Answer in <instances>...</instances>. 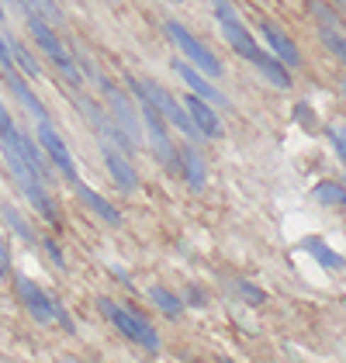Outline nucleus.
<instances>
[{
	"label": "nucleus",
	"mask_w": 346,
	"mask_h": 363,
	"mask_svg": "<svg viewBox=\"0 0 346 363\" xmlns=\"http://www.w3.org/2000/svg\"><path fill=\"white\" fill-rule=\"evenodd\" d=\"M101 94H104V104H108V114L115 118V125L128 135V142L139 149L145 135H143V118H139V108H135V97H132V94H121L115 84H108Z\"/></svg>",
	"instance_id": "obj_6"
},
{
	"label": "nucleus",
	"mask_w": 346,
	"mask_h": 363,
	"mask_svg": "<svg viewBox=\"0 0 346 363\" xmlns=\"http://www.w3.org/2000/svg\"><path fill=\"white\" fill-rule=\"evenodd\" d=\"M0 152H4V163H7V169H11L18 191L38 208V215H42L45 222L56 225L59 222L56 201H52V194H49V187H45V184L31 173L28 163H25V156H21V128L14 125L11 111L4 108V101H0Z\"/></svg>",
	"instance_id": "obj_1"
},
{
	"label": "nucleus",
	"mask_w": 346,
	"mask_h": 363,
	"mask_svg": "<svg viewBox=\"0 0 346 363\" xmlns=\"http://www.w3.org/2000/svg\"><path fill=\"white\" fill-rule=\"evenodd\" d=\"M14 287H18V298L25 301L31 318H35L38 325H49V322H52V298L28 277H14Z\"/></svg>",
	"instance_id": "obj_13"
},
{
	"label": "nucleus",
	"mask_w": 346,
	"mask_h": 363,
	"mask_svg": "<svg viewBox=\"0 0 346 363\" xmlns=\"http://www.w3.org/2000/svg\"><path fill=\"white\" fill-rule=\"evenodd\" d=\"M0 69H14V56H11V45H7L4 31H0Z\"/></svg>",
	"instance_id": "obj_32"
},
{
	"label": "nucleus",
	"mask_w": 346,
	"mask_h": 363,
	"mask_svg": "<svg viewBox=\"0 0 346 363\" xmlns=\"http://www.w3.org/2000/svg\"><path fill=\"white\" fill-rule=\"evenodd\" d=\"M163 31H167V38H170L173 45H177V49H180V52L187 56V62H191V66H198V69H204V77L218 80V77L225 73L222 59L215 56V52H211V49L204 45L201 38H198V35H191V31L184 28L180 21H173V18H170V21L163 25Z\"/></svg>",
	"instance_id": "obj_5"
},
{
	"label": "nucleus",
	"mask_w": 346,
	"mask_h": 363,
	"mask_svg": "<svg viewBox=\"0 0 346 363\" xmlns=\"http://www.w3.org/2000/svg\"><path fill=\"white\" fill-rule=\"evenodd\" d=\"M7 45H11V56H14V69H18L25 80H38V77L45 73V69H42V62L31 56L28 49H25V45L14 38V35H7Z\"/></svg>",
	"instance_id": "obj_20"
},
{
	"label": "nucleus",
	"mask_w": 346,
	"mask_h": 363,
	"mask_svg": "<svg viewBox=\"0 0 346 363\" xmlns=\"http://www.w3.org/2000/svg\"><path fill=\"white\" fill-rule=\"evenodd\" d=\"M101 152H104V167H108L118 191L121 194H135L139 191V169L132 167V156L121 152L118 145H108V142H101Z\"/></svg>",
	"instance_id": "obj_9"
},
{
	"label": "nucleus",
	"mask_w": 346,
	"mask_h": 363,
	"mask_svg": "<svg viewBox=\"0 0 346 363\" xmlns=\"http://www.w3.org/2000/svg\"><path fill=\"white\" fill-rule=\"evenodd\" d=\"M260 69V77H267L274 86H281V90H291V84H294V77H291V69L281 62L277 56H270V52H260L257 62H253Z\"/></svg>",
	"instance_id": "obj_19"
},
{
	"label": "nucleus",
	"mask_w": 346,
	"mask_h": 363,
	"mask_svg": "<svg viewBox=\"0 0 346 363\" xmlns=\"http://www.w3.org/2000/svg\"><path fill=\"white\" fill-rule=\"evenodd\" d=\"M145 294H149V301L160 308L167 318H180V315H184V308H187L177 294H173V291H167V287H149Z\"/></svg>",
	"instance_id": "obj_22"
},
{
	"label": "nucleus",
	"mask_w": 346,
	"mask_h": 363,
	"mask_svg": "<svg viewBox=\"0 0 346 363\" xmlns=\"http://www.w3.org/2000/svg\"><path fill=\"white\" fill-rule=\"evenodd\" d=\"M173 69L180 73V80L191 86V94H198V97H204L208 104H215V108H232V101L218 90V86L211 84V77H204L198 66H191L187 59H173Z\"/></svg>",
	"instance_id": "obj_10"
},
{
	"label": "nucleus",
	"mask_w": 346,
	"mask_h": 363,
	"mask_svg": "<svg viewBox=\"0 0 346 363\" xmlns=\"http://www.w3.org/2000/svg\"><path fill=\"white\" fill-rule=\"evenodd\" d=\"M7 274H11V250H7V242L0 235V277H7Z\"/></svg>",
	"instance_id": "obj_35"
},
{
	"label": "nucleus",
	"mask_w": 346,
	"mask_h": 363,
	"mask_svg": "<svg viewBox=\"0 0 346 363\" xmlns=\"http://www.w3.org/2000/svg\"><path fill=\"white\" fill-rule=\"evenodd\" d=\"M108 4H118V0H108Z\"/></svg>",
	"instance_id": "obj_39"
},
{
	"label": "nucleus",
	"mask_w": 346,
	"mask_h": 363,
	"mask_svg": "<svg viewBox=\"0 0 346 363\" xmlns=\"http://www.w3.org/2000/svg\"><path fill=\"white\" fill-rule=\"evenodd\" d=\"M318 38L325 42V49H329L333 56L343 59V66H346V35H343V28H318Z\"/></svg>",
	"instance_id": "obj_27"
},
{
	"label": "nucleus",
	"mask_w": 346,
	"mask_h": 363,
	"mask_svg": "<svg viewBox=\"0 0 346 363\" xmlns=\"http://www.w3.org/2000/svg\"><path fill=\"white\" fill-rule=\"evenodd\" d=\"M38 145H42V152L49 156V163L66 177V184H69V187H77V184H80L77 160H73L69 145H66V139L56 132V125H52V121H38Z\"/></svg>",
	"instance_id": "obj_7"
},
{
	"label": "nucleus",
	"mask_w": 346,
	"mask_h": 363,
	"mask_svg": "<svg viewBox=\"0 0 346 363\" xmlns=\"http://www.w3.org/2000/svg\"><path fill=\"white\" fill-rule=\"evenodd\" d=\"M343 7H346V0H343Z\"/></svg>",
	"instance_id": "obj_40"
},
{
	"label": "nucleus",
	"mask_w": 346,
	"mask_h": 363,
	"mask_svg": "<svg viewBox=\"0 0 346 363\" xmlns=\"http://www.w3.org/2000/svg\"><path fill=\"white\" fill-rule=\"evenodd\" d=\"M0 77H4V86H7V90H11L14 97H18V101H21V104H25L31 114H35V121H49V111H45V104H42V101L35 97V90H31L28 80H25V77H21L18 69H0Z\"/></svg>",
	"instance_id": "obj_15"
},
{
	"label": "nucleus",
	"mask_w": 346,
	"mask_h": 363,
	"mask_svg": "<svg viewBox=\"0 0 346 363\" xmlns=\"http://www.w3.org/2000/svg\"><path fill=\"white\" fill-rule=\"evenodd\" d=\"M177 4H180V0H177Z\"/></svg>",
	"instance_id": "obj_41"
},
{
	"label": "nucleus",
	"mask_w": 346,
	"mask_h": 363,
	"mask_svg": "<svg viewBox=\"0 0 346 363\" xmlns=\"http://www.w3.org/2000/svg\"><path fill=\"white\" fill-rule=\"evenodd\" d=\"M329 135H333V145H336V156L346 163V132H343V128H333Z\"/></svg>",
	"instance_id": "obj_34"
},
{
	"label": "nucleus",
	"mask_w": 346,
	"mask_h": 363,
	"mask_svg": "<svg viewBox=\"0 0 346 363\" xmlns=\"http://www.w3.org/2000/svg\"><path fill=\"white\" fill-rule=\"evenodd\" d=\"M318 204H325V208H346V184H336V180H322L316 184V191H312Z\"/></svg>",
	"instance_id": "obj_23"
},
{
	"label": "nucleus",
	"mask_w": 346,
	"mask_h": 363,
	"mask_svg": "<svg viewBox=\"0 0 346 363\" xmlns=\"http://www.w3.org/2000/svg\"><path fill=\"white\" fill-rule=\"evenodd\" d=\"M25 7H31L38 18H45L49 25H62L66 21V14H62V7H59L56 0H21Z\"/></svg>",
	"instance_id": "obj_26"
},
{
	"label": "nucleus",
	"mask_w": 346,
	"mask_h": 363,
	"mask_svg": "<svg viewBox=\"0 0 346 363\" xmlns=\"http://www.w3.org/2000/svg\"><path fill=\"white\" fill-rule=\"evenodd\" d=\"M184 305H191V308H204V305H208V298H204V291H201V287H187V298H184Z\"/></svg>",
	"instance_id": "obj_33"
},
{
	"label": "nucleus",
	"mask_w": 346,
	"mask_h": 363,
	"mask_svg": "<svg viewBox=\"0 0 346 363\" xmlns=\"http://www.w3.org/2000/svg\"><path fill=\"white\" fill-rule=\"evenodd\" d=\"M73 191H77V197H80V201L86 204V211H94V215H97V218H101L104 225H121V211H118L108 197H101L97 191H90L84 180H80Z\"/></svg>",
	"instance_id": "obj_17"
},
{
	"label": "nucleus",
	"mask_w": 346,
	"mask_h": 363,
	"mask_svg": "<svg viewBox=\"0 0 346 363\" xmlns=\"http://www.w3.org/2000/svg\"><path fill=\"white\" fill-rule=\"evenodd\" d=\"M301 250L312 252V256H316V263L318 267H325V270H346V256H340L336 250H329L318 235H308V239L301 242Z\"/></svg>",
	"instance_id": "obj_21"
},
{
	"label": "nucleus",
	"mask_w": 346,
	"mask_h": 363,
	"mask_svg": "<svg viewBox=\"0 0 346 363\" xmlns=\"http://www.w3.org/2000/svg\"><path fill=\"white\" fill-rule=\"evenodd\" d=\"M308 14H312V21H316L318 28H343V18L325 0H308Z\"/></svg>",
	"instance_id": "obj_24"
},
{
	"label": "nucleus",
	"mask_w": 346,
	"mask_h": 363,
	"mask_svg": "<svg viewBox=\"0 0 346 363\" xmlns=\"http://www.w3.org/2000/svg\"><path fill=\"white\" fill-rule=\"evenodd\" d=\"M177 173L187 180L191 191H204V184H208V163H204L201 149L194 142L177 149Z\"/></svg>",
	"instance_id": "obj_14"
},
{
	"label": "nucleus",
	"mask_w": 346,
	"mask_h": 363,
	"mask_svg": "<svg viewBox=\"0 0 346 363\" xmlns=\"http://www.w3.org/2000/svg\"><path fill=\"white\" fill-rule=\"evenodd\" d=\"M21 14H25V25H28V31H31V38L38 42V49L49 56V62L59 69V77L66 80V84L73 86H80V80H84V73H80V66H77V59H73V52L66 49V42L56 35V28L45 21V18H38L31 7H25L21 4Z\"/></svg>",
	"instance_id": "obj_2"
},
{
	"label": "nucleus",
	"mask_w": 346,
	"mask_h": 363,
	"mask_svg": "<svg viewBox=\"0 0 346 363\" xmlns=\"http://www.w3.org/2000/svg\"><path fill=\"white\" fill-rule=\"evenodd\" d=\"M77 108H80V114H84L86 121H90L94 135H97L101 142H108V145H118V149H121V152H128V156L135 152V145L128 142V135H125V132L118 128V125H115V118H111V114L104 111L101 104H94L90 97H84V94H77Z\"/></svg>",
	"instance_id": "obj_8"
},
{
	"label": "nucleus",
	"mask_w": 346,
	"mask_h": 363,
	"mask_svg": "<svg viewBox=\"0 0 346 363\" xmlns=\"http://www.w3.org/2000/svg\"><path fill=\"white\" fill-rule=\"evenodd\" d=\"M294 118L305 121V128H316V118H312V111H308V104H298V108H294Z\"/></svg>",
	"instance_id": "obj_36"
},
{
	"label": "nucleus",
	"mask_w": 346,
	"mask_h": 363,
	"mask_svg": "<svg viewBox=\"0 0 346 363\" xmlns=\"http://www.w3.org/2000/svg\"><path fill=\"white\" fill-rule=\"evenodd\" d=\"M62 363H80V360H73V357H66V360H62Z\"/></svg>",
	"instance_id": "obj_38"
},
{
	"label": "nucleus",
	"mask_w": 346,
	"mask_h": 363,
	"mask_svg": "<svg viewBox=\"0 0 346 363\" xmlns=\"http://www.w3.org/2000/svg\"><path fill=\"white\" fill-rule=\"evenodd\" d=\"M232 287H235V294H239V298H246L250 305H263V301H267V294L260 291L257 284H246V280H235Z\"/></svg>",
	"instance_id": "obj_28"
},
{
	"label": "nucleus",
	"mask_w": 346,
	"mask_h": 363,
	"mask_svg": "<svg viewBox=\"0 0 346 363\" xmlns=\"http://www.w3.org/2000/svg\"><path fill=\"white\" fill-rule=\"evenodd\" d=\"M97 308L108 315V322L115 325L118 333L125 335V339H132V342H139L145 353H156V350H160V333L149 325V318H145V315L115 305L111 298H101V301H97Z\"/></svg>",
	"instance_id": "obj_4"
},
{
	"label": "nucleus",
	"mask_w": 346,
	"mask_h": 363,
	"mask_svg": "<svg viewBox=\"0 0 346 363\" xmlns=\"http://www.w3.org/2000/svg\"><path fill=\"white\" fill-rule=\"evenodd\" d=\"M128 90H132V94H143L145 101H149V104H152L156 111H160L163 118H167V125H173L177 132H184V135H187V139L194 142V145H198V142L204 139L201 132L194 128L191 114L184 111V104H177V97H173L170 90H163V86L156 84V80H143V77L128 73Z\"/></svg>",
	"instance_id": "obj_3"
},
{
	"label": "nucleus",
	"mask_w": 346,
	"mask_h": 363,
	"mask_svg": "<svg viewBox=\"0 0 346 363\" xmlns=\"http://www.w3.org/2000/svg\"><path fill=\"white\" fill-rule=\"evenodd\" d=\"M0 218L7 222V228H11L14 235H21L25 242H35V228H31V222L25 218V215H21V211H18V208L4 204V208H0Z\"/></svg>",
	"instance_id": "obj_25"
},
{
	"label": "nucleus",
	"mask_w": 346,
	"mask_h": 363,
	"mask_svg": "<svg viewBox=\"0 0 346 363\" xmlns=\"http://www.w3.org/2000/svg\"><path fill=\"white\" fill-rule=\"evenodd\" d=\"M52 322H56L59 329L73 333V318H69V311H66V305H62L59 298H52Z\"/></svg>",
	"instance_id": "obj_29"
},
{
	"label": "nucleus",
	"mask_w": 346,
	"mask_h": 363,
	"mask_svg": "<svg viewBox=\"0 0 346 363\" xmlns=\"http://www.w3.org/2000/svg\"><path fill=\"white\" fill-rule=\"evenodd\" d=\"M21 156H25V163L31 167V173L45 184V187H52V169H49V156L42 152V145L31 139V135H25L21 132Z\"/></svg>",
	"instance_id": "obj_18"
},
{
	"label": "nucleus",
	"mask_w": 346,
	"mask_h": 363,
	"mask_svg": "<svg viewBox=\"0 0 346 363\" xmlns=\"http://www.w3.org/2000/svg\"><path fill=\"white\" fill-rule=\"evenodd\" d=\"M343 180H346V177H343Z\"/></svg>",
	"instance_id": "obj_42"
},
{
	"label": "nucleus",
	"mask_w": 346,
	"mask_h": 363,
	"mask_svg": "<svg viewBox=\"0 0 346 363\" xmlns=\"http://www.w3.org/2000/svg\"><path fill=\"white\" fill-rule=\"evenodd\" d=\"M42 246H45V252H49V259H52L56 267H66V256H62V250H59V242L52 239V235H45V239H42Z\"/></svg>",
	"instance_id": "obj_31"
},
{
	"label": "nucleus",
	"mask_w": 346,
	"mask_h": 363,
	"mask_svg": "<svg viewBox=\"0 0 346 363\" xmlns=\"http://www.w3.org/2000/svg\"><path fill=\"white\" fill-rule=\"evenodd\" d=\"M222 35H225V42H229L232 49L239 52L242 59H250V62H257V56L263 52L260 49V42L250 35V28L239 21V18H232V21H222Z\"/></svg>",
	"instance_id": "obj_16"
},
{
	"label": "nucleus",
	"mask_w": 346,
	"mask_h": 363,
	"mask_svg": "<svg viewBox=\"0 0 346 363\" xmlns=\"http://www.w3.org/2000/svg\"><path fill=\"white\" fill-rule=\"evenodd\" d=\"M211 11H215L218 25H222V21H232V18H239V11L232 7V0H211Z\"/></svg>",
	"instance_id": "obj_30"
},
{
	"label": "nucleus",
	"mask_w": 346,
	"mask_h": 363,
	"mask_svg": "<svg viewBox=\"0 0 346 363\" xmlns=\"http://www.w3.org/2000/svg\"><path fill=\"white\" fill-rule=\"evenodd\" d=\"M260 35H263V42L270 45V56H277L288 69H298V66H301V52H298L294 38H291L281 25H274V21L263 18V21H260Z\"/></svg>",
	"instance_id": "obj_12"
},
{
	"label": "nucleus",
	"mask_w": 346,
	"mask_h": 363,
	"mask_svg": "<svg viewBox=\"0 0 346 363\" xmlns=\"http://www.w3.org/2000/svg\"><path fill=\"white\" fill-rule=\"evenodd\" d=\"M340 90H343V101H346V77H343V84H340Z\"/></svg>",
	"instance_id": "obj_37"
},
{
	"label": "nucleus",
	"mask_w": 346,
	"mask_h": 363,
	"mask_svg": "<svg viewBox=\"0 0 346 363\" xmlns=\"http://www.w3.org/2000/svg\"><path fill=\"white\" fill-rule=\"evenodd\" d=\"M184 111L191 114L194 128L201 132L204 139H222V135H225V125H222V118H218V111H215V104H208L204 97L187 94V97H184Z\"/></svg>",
	"instance_id": "obj_11"
}]
</instances>
